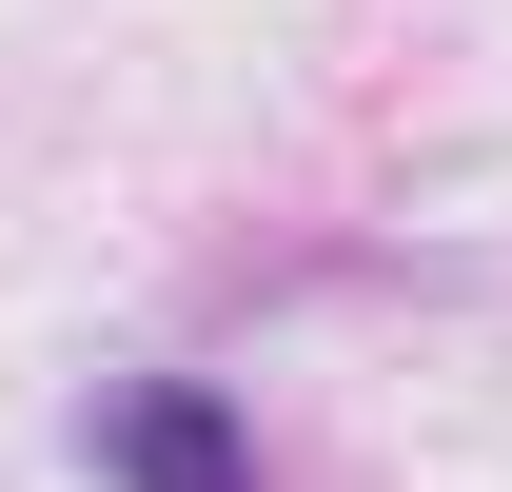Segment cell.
<instances>
[{"label": "cell", "mask_w": 512, "mask_h": 492, "mask_svg": "<svg viewBox=\"0 0 512 492\" xmlns=\"http://www.w3.org/2000/svg\"><path fill=\"white\" fill-rule=\"evenodd\" d=\"M119 492H256V433L197 394V374H138V394H99V433H79Z\"/></svg>", "instance_id": "obj_1"}]
</instances>
